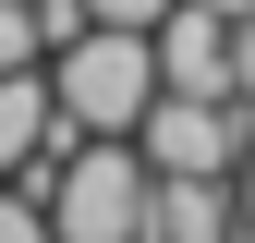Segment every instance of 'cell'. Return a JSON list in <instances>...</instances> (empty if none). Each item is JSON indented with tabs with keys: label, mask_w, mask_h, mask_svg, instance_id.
<instances>
[{
	"label": "cell",
	"mask_w": 255,
	"mask_h": 243,
	"mask_svg": "<svg viewBox=\"0 0 255 243\" xmlns=\"http://www.w3.org/2000/svg\"><path fill=\"white\" fill-rule=\"evenodd\" d=\"M49 219H61V243H146L158 158H146L134 134H85L73 158H61V182H49Z\"/></svg>",
	"instance_id": "obj_1"
},
{
	"label": "cell",
	"mask_w": 255,
	"mask_h": 243,
	"mask_svg": "<svg viewBox=\"0 0 255 243\" xmlns=\"http://www.w3.org/2000/svg\"><path fill=\"white\" fill-rule=\"evenodd\" d=\"M134 146L158 170H243L255 158V98H195V85H158V110L134 122Z\"/></svg>",
	"instance_id": "obj_3"
},
{
	"label": "cell",
	"mask_w": 255,
	"mask_h": 243,
	"mask_svg": "<svg viewBox=\"0 0 255 243\" xmlns=\"http://www.w3.org/2000/svg\"><path fill=\"white\" fill-rule=\"evenodd\" d=\"M219 12H255V0H219Z\"/></svg>",
	"instance_id": "obj_10"
},
{
	"label": "cell",
	"mask_w": 255,
	"mask_h": 243,
	"mask_svg": "<svg viewBox=\"0 0 255 243\" xmlns=\"http://www.w3.org/2000/svg\"><path fill=\"white\" fill-rule=\"evenodd\" d=\"M49 85H61V110H73V134H134V122L158 110V37L85 24V37L49 61Z\"/></svg>",
	"instance_id": "obj_2"
},
{
	"label": "cell",
	"mask_w": 255,
	"mask_h": 243,
	"mask_svg": "<svg viewBox=\"0 0 255 243\" xmlns=\"http://www.w3.org/2000/svg\"><path fill=\"white\" fill-rule=\"evenodd\" d=\"M85 12H98V24H134V37H158V24H170L182 0H85Z\"/></svg>",
	"instance_id": "obj_8"
},
{
	"label": "cell",
	"mask_w": 255,
	"mask_h": 243,
	"mask_svg": "<svg viewBox=\"0 0 255 243\" xmlns=\"http://www.w3.org/2000/svg\"><path fill=\"white\" fill-rule=\"evenodd\" d=\"M158 85H195V98H243L231 85V12L219 0H182L158 24Z\"/></svg>",
	"instance_id": "obj_4"
},
{
	"label": "cell",
	"mask_w": 255,
	"mask_h": 243,
	"mask_svg": "<svg viewBox=\"0 0 255 243\" xmlns=\"http://www.w3.org/2000/svg\"><path fill=\"white\" fill-rule=\"evenodd\" d=\"M231 195H243V243H255V158H243V170H231Z\"/></svg>",
	"instance_id": "obj_9"
},
{
	"label": "cell",
	"mask_w": 255,
	"mask_h": 243,
	"mask_svg": "<svg viewBox=\"0 0 255 243\" xmlns=\"http://www.w3.org/2000/svg\"><path fill=\"white\" fill-rule=\"evenodd\" d=\"M24 61H49V24L37 0H0V73H24Z\"/></svg>",
	"instance_id": "obj_6"
},
{
	"label": "cell",
	"mask_w": 255,
	"mask_h": 243,
	"mask_svg": "<svg viewBox=\"0 0 255 243\" xmlns=\"http://www.w3.org/2000/svg\"><path fill=\"white\" fill-rule=\"evenodd\" d=\"M0 243H61V219H49L37 182H12V195H0Z\"/></svg>",
	"instance_id": "obj_7"
},
{
	"label": "cell",
	"mask_w": 255,
	"mask_h": 243,
	"mask_svg": "<svg viewBox=\"0 0 255 243\" xmlns=\"http://www.w3.org/2000/svg\"><path fill=\"white\" fill-rule=\"evenodd\" d=\"M146 243H243L231 170H158V219H146Z\"/></svg>",
	"instance_id": "obj_5"
}]
</instances>
